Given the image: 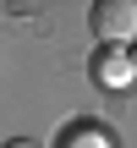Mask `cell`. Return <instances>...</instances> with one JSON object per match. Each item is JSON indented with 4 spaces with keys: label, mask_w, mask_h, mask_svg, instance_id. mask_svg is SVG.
<instances>
[{
    "label": "cell",
    "mask_w": 137,
    "mask_h": 148,
    "mask_svg": "<svg viewBox=\"0 0 137 148\" xmlns=\"http://www.w3.org/2000/svg\"><path fill=\"white\" fill-rule=\"evenodd\" d=\"M132 77H137V55H126L121 44H104L99 49V82L104 88H126Z\"/></svg>",
    "instance_id": "obj_2"
},
{
    "label": "cell",
    "mask_w": 137,
    "mask_h": 148,
    "mask_svg": "<svg viewBox=\"0 0 137 148\" xmlns=\"http://www.w3.org/2000/svg\"><path fill=\"white\" fill-rule=\"evenodd\" d=\"M5 148H38V143H27V137H16V143H5Z\"/></svg>",
    "instance_id": "obj_4"
},
{
    "label": "cell",
    "mask_w": 137,
    "mask_h": 148,
    "mask_svg": "<svg viewBox=\"0 0 137 148\" xmlns=\"http://www.w3.org/2000/svg\"><path fill=\"white\" fill-rule=\"evenodd\" d=\"M93 33L104 44H132L137 38V0H99L93 5Z\"/></svg>",
    "instance_id": "obj_1"
},
{
    "label": "cell",
    "mask_w": 137,
    "mask_h": 148,
    "mask_svg": "<svg viewBox=\"0 0 137 148\" xmlns=\"http://www.w3.org/2000/svg\"><path fill=\"white\" fill-rule=\"evenodd\" d=\"M60 148H115V143H110L99 126H71V132L60 137Z\"/></svg>",
    "instance_id": "obj_3"
}]
</instances>
